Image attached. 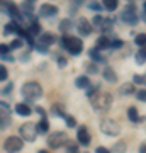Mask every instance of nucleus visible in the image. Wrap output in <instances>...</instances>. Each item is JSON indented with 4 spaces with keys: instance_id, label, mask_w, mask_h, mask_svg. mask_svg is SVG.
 Returning a JSON list of instances; mask_svg holds the SVG:
<instances>
[{
    "instance_id": "f257e3e1",
    "label": "nucleus",
    "mask_w": 146,
    "mask_h": 153,
    "mask_svg": "<svg viewBox=\"0 0 146 153\" xmlns=\"http://www.w3.org/2000/svg\"><path fill=\"white\" fill-rule=\"evenodd\" d=\"M90 102L97 111H107L112 105V95L109 92H95L90 95Z\"/></svg>"
},
{
    "instance_id": "f03ea898",
    "label": "nucleus",
    "mask_w": 146,
    "mask_h": 153,
    "mask_svg": "<svg viewBox=\"0 0 146 153\" xmlns=\"http://www.w3.org/2000/svg\"><path fill=\"white\" fill-rule=\"evenodd\" d=\"M21 94L27 100H38L43 97V87L38 82H26L21 88Z\"/></svg>"
},
{
    "instance_id": "7ed1b4c3",
    "label": "nucleus",
    "mask_w": 146,
    "mask_h": 153,
    "mask_svg": "<svg viewBox=\"0 0 146 153\" xmlns=\"http://www.w3.org/2000/svg\"><path fill=\"white\" fill-rule=\"evenodd\" d=\"M99 128H100V131L109 134V136H117L121 133V126L117 124V121L110 119V117H102L99 123Z\"/></svg>"
},
{
    "instance_id": "20e7f679",
    "label": "nucleus",
    "mask_w": 146,
    "mask_h": 153,
    "mask_svg": "<svg viewBox=\"0 0 146 153\" xmlns=\"http://www.w3.org/2000/svg\"><path fill=\"white\" fill-rule=\"evenodd\" d=\"M61 46L66 48L71 55H80L82 49H83V44L78 38H71V36H63L61 38Z\"/></svg>"
},
{
    "instance_id": "39448f33",
    "label": "nucleus",
    "mask_w": 146,
    "mask_h": 153,
    "mask_svg": "<svg viewBox=\"0 0 146 153\" xmlns=\"http://www.w3.org/2000/svg\"><path fill=\"white\" fill-rule=\"evenodd\" d=\"M66 143H68V136H66V133H63V131H54L48 136V146L53 148V150L61 148L63 145H66Z\"/></svg>"
},
{
    "instance_id": "423d86ee",
    "label": "nucleus",
    "mask_w": 146,
    "mask_h": 153,
    "mask_svg": "<svg viewBox=\"0 0 146 153\" xmlns=\"http://www.w3.org/2000/svg\"><path fill=\"white\" fill-rule=\"evenodd\" d=\"M38 136V128L33 124V123H26V124L21 126V138L26 140V141H34Z\"/></svg>"
},
{
    "instance_id": "0eeeda50",
    "label": "nucleus",
    "mask_w": 146,
    "mask_h": 153,
    "mask_svg": "<svg viewBox=\"0 0 146 153\" xmlns=\"http://www.w3.org/2000/svg\"><path fill=\"white\" fill-rule=\"evenodd\" d=\"M121 19H122L126 24H129V26H134V24H138L139 17L136 16V5H134V4H129V5L126 7L124 12H122V16H121Z\"/></svg>"
},
{
    "instance_id": "6e6552de",
    "label": "nucleus",
    "mask_w": 146,
    "mask_h": 153,
    "mask_svg": "<svg viewBox=\"0 0 146 153\" xmlns=\"http://www.w3.org/2000/svg\"><path fill=\"white\" fill-rule=\"evenodd\" d=\"M22 146H24V140L19 136H9L5 140V143H4V148H5L7 152H19V150H22Z\"/></svg>"
},
{
    "instance_id": "1a4fd4ad",
    "label": "nucleus",
    "mask_w": 146,
    "mask_h": 153,
    "mask_svg": "<svg viewBox=\"0 0 146 153\" xmlns=\"http://www.w3.org/2000/svg\"><path fill=\"white\" fill-rule=\"evenodd\" d=\"M12 124V114L9 111V105H2L0 107V129H5Z\"/></svg>"
},
{
    "instance_id": "9d476101",
    "label": "nucleus",
    "mask_w": 146,
    "mask_h": 153,
    "mask_svg": "<svg viewBox=\"0 0 146 153\" xmlns=\"http://www.w3.org/2000/svg\"><path fill=\"white\" fill-rule=\"evenodd\" d=\"M54 41H56V38H54L53 34L46 33V34H41V38H39V41H38V44H36V46H38L39 51H43V53H44V51L48 49V46H51Z\"/></svg>"
},
{
    "instance_id": "9b49d317",
    "label": "nucleus",
    "mask_w": 146,
    "mask_h": 153,
    "mask_svg": "<svg viewBox=\"0 0 146 153\" xmlns=\"http://www.w3.org/2000/svg\"><path fill=\"white\" fill-rule=\"evenodd\" d=\"M58 14V7L53 4H43L39 7V16L41 17H54Z\"/></svg>"
},
{
    "instance_id": "f8f14e48",
    "label": "nucleus",
    "mask_w": 146,
    "mask_h": 153,
    "mask_svg": "<svg viewBox=\"0 0 146 153\" xmlns=\"http://www.w3.org/2000/svg\"><path fill=\"white\" fill-rule=\"evenodd\" d=\"M76 138H78V143H80V145H83V146H88V145H90V141H92V138H90V133H88V129H87L85 126L78 128Z\"/></svg>"
},
{
    "instance_id": "ddd939ff",
    "label": "nucleus",
    "mask_w": 146,
    "mask_h": 153,
    "mask_svg": "<svg viewBox=\"0 0 146 153\" xmlns=\"http://www.w3.org/2000/svg\"><path fill=\"white\" fill-rule=\"evenodd\" d=\"M76 29H78V33H80L82 36H88V34L92 33V24L87 21L85 17H82V19H78V22H76Z\"/></svg>"
},
{
    "instance_id": "4468645a",
    "label": "nucleus",
    "mask_w": 146,
    "mask_h": 153,
    "mask_svg": "<svg viewBox=\"0 0 146 153\" xmlns=\"http://www.w3.org/2000/svg\"><path fill=\"white\" fill-rule=\"evenodd\" d=\"M102 75H104V78H105L107 82H110V83H116L117 80H119L117 73H116L112 68H104V70H102Z\"/></svg>"
},
{
    "instance_id": "2eb2a0df",
    "label": "nucleus",
    "mask_w": 146,
    "mask_h": 153,
    "mask_svg": "<svg viewBox=\"0 0 146 153\" xmlns=\"http://www.w3.org/2000/svg\"><path fill=\"white\" fill-rule=\"evenodd\" d=\"M16 112H17L19 116H31L33 109H31L27 104H17V105H16Z\"/></svg>"
},
{
    "instance_id": "dca6fc26",
    "label": "nucleus",
    "mask_w": 146,
    "mask_h": 153,
    "mask_svg": "<svg viewBox=\"0 0 146 153\" xmlns=\"http://www.w3.org/2000/svg\"><path fill=\"white\" fill-rule=\"evenodd\" d=\"M75 85L78 88H88L90 87V80H88V76L87 75H82V76H78L75 80Z\"/></svg>"
},
{
    "instance_id": "f3484780",
    "label": "nucleus",
    "mask_w": 146,
    "mask_h": 153,
    "mask_svg": "<svg viewBox=\"0 0 146 153\" xmlns=\"http://www.w3.org/2000/svg\"><path fill=\"white\" fill-rule=\"evenodd\" d=\"M127 117H129L133 123H139L141 121V117L138 116V109H136V107H129V109H127Z\"/></svg>"
},
{
    "instance_id": "a211bd4d",
    "label": "nucleus",
    "mask_w": 146,
    "mask_h": 153,
    "mask_svg": "<svg viewBox=\"0 0 146 153\" xmlns=\"http://www.w3.org/2000/svg\"><path fill=\"white\" fill-rule=\"evenodd\" d=\"M21 10H24V14L26 16H31L34 12V2H24L21 5Z\"/></svg>"
},
{
    "instance_id": "6ab92c4d",
    "label": "nucleus",
    "mask_w": 146,
    "mask_h": 153,
    "mask_svg": "<svg viewBox=\"0 0 146 153\" xmlns=\"http://www.w3.org/2000/svg\"><path fill=\"white\" fill-rule=\"evenodd\" d=\"M71 27H73V22H71L70 19H63V21L60 22V31L61 33H68Z\"/></svg>"
},
{
    "instance_id": "aec40b11",
    "label": "nucleus",
    "mask_w": 146,
    "mask_h": 153,
    "mask_svg": "<svg viewBox=\"0 0 146 153\" xmlns=\"http://www.w3.org/2000/svg\"><path fill=\"white\" fill-rule=\"evenodd\" d=\"M104 48H110V39L102 36L97 39V49H104Z\"/></svg>"
},
{
    "instance_id": "412c9836",
    "label": "nucleus",
    "mask_w": 146,
    "mask_h": 153,
    "mask_svg": "<svg viewBox=\"0 0 146 153\" xmlns=\"http://www.w3.org/2000/svg\"><path fill=\"white\" fill-rule=\"evenodd\" d=\"M9 14H10L12 17H16V19H21V9L17 5H14V4H9Z\"/></svg>"
},
{
    "instance_id": "4be33fe9",
    "label": "nucleus",
    "mask_w": 146,
    "mask_h": 153,
    "mask_svg": "<svg viewBox=\"0 0 146 153\" xmlns=\"http://www.w3.org/2000/svg\"><path fill=\"white\" fill-rule=\"evenodd\" d=\"M136 63L138 65H143V63H146V49H139L138 53H136Z\"/></svg>"
},
{
    "instance_id": "5701e85b",
    "label": "nucleus",
    "mask_w": 146,
    "mask_h": 153,
    "mask_svg": "<svg viewBox=\"0 0 146 153\" xmlns=\"http://www.w3.org/2000/svg\"><path fill=\"white\" fill-rule=\"evenodd\" d=\"M36 128H38V133L41 131V133H46L49 129V123H48V119H46V117H43V119L39 121V124L36 126Z\"/></svg>"
},
{
    "instance_id": "b1692460",
    "label": "nucleus",
    "mask_w": 146,
    "mask_h": 153,
    "mask_svg": "<svg viewBox=\"0 0 146 153\" xmlns=\"http://www.w3.org/2000/svg\"><path fill=\"white\" fill-rule=\"evenodd\" d=\"M117 5H119L117 0H104V9H107V10H110V12L116 10Z\"/></svg>"
},
{
    "instance_id": "393cba45",
    "label": "nucleus",
    "mask_w": 146,
    "mask_h": 153,
    "mask_svg": "<svg viewBox=\"0 0 146 153\" xmlns=\"http://www.w3.org/2000/svg\"><path fill=\"white\" fill-rule=\"evenodd\" d=\"M17 29H19V26H17L16 22H10V24H7V26H5L4 34H5V36H9V34H12V33H17Z\"/></svg>"
},
{
    "instance_id": "a878e982",
    "label": "nucleus",
    "mask_w": 146,
    "mask_h": 153,
    "mask_svg": "<svg viewBox=\"0 0 146 153\" xmlns=\"http://www.w3.org/2000/svg\"><path fill=\"white\" fill-rule=\"evenodd\" d=\"M134 92V83H126V85H122L121 87V94L122 95H129V94Z\"/></svg>"
},
{
    "instance_id": "bb28decb",
    "label": "nucleus",
    "mask_w": 146,
    "mask_h": 153,
    "mask_svg": "<svg viewBox=\"0 0 146 153\" xmlns=\"http://www.w3.org/2000/svg\"><path fill=\"white\" fill-rule=\"evenodd\" d=\"M134 41H136V44H138V46H141V48H145V46H146V34H145V33L138 34Z\"/></svg>"
},
{
    "instance_id": "cd10ccee",
    "label": "nucleus",
    "mask_w": 146,
    "mask_h": 153,
    "mask_svg": "<svg viewBox=\"0 0 146 153\" xmlns=\"http://www.w3.org/2000/svg\"><path fill=\"white\" fill-rule=\"evenodd\" d=\"M112 152L114 153H124L126 152V143L124 141H119V143H116L112 148Z\"/></svg>"
},
{
    "instance_id": "c85d7f7f",
    "label": "nucleus",
    "mask_w": 146,
    "mask_h": 153,
    "mask_svg": "<svg viewBox=\"0 0 146 153\" xmlns=\"http://www.w3.org/2000/svg\"><path fill=\"white\" fill-rule=\"evenodd\" d=\"M53 112L56 116H61V117H66V114H65V107L63 105H58V104H54L53 105Z\"/></svg>"
},
{
    "instance_id": "c756f323",
    "label": "nucleus",
    "mask_w": 146,
    "mask_h": 153,
    "mask_svg": "<svg viewBox=\"0 0 146 153\" xmlns=\"http://www.w3.org/2000/svg\"><path fill=\"white\" fill-rule=\"evenodd\" d=\"M88 55L92 56V58H93V60H95V61H104V58H102V56H100V53H99V49H97V48L90 49V51H88Z\"/></svg>"
},
{
    "instance_id": "7c9ffc66",
    "label": "nucleus",
    "mask_w": 146,
    "mask_h": 153,
    "mask_svg": "<svg viewBox=\"0 0 146 153\" xmlns=\"http://www.w3.org/2000/svg\"><path fill=\"white\" fill-rule=\"evenodd\" d=\"M87 71H88L90 75H95L99 71V66L95 65V63H90V65H87Z\"/></svg>"
},
{
    "instance_id": "2f4dec72",
    "label": "nucleus",
    "mask_w": 146,
    "mask_h": 153,
    "mask_svg": "<svg viewBox=\"0 0 146 153\" xmlns=\"http://www.w3.org/2000/svg\"><path fill=\"white\" fill-rule=\"evenodd\" d=\"M39 24L38 22H33V24H31V27H29V34H39Z\"/></svg>"
},
{
    "instance_id": "473e14b6",
    "label": "nucleus",
    "mask_w": 146,
    "mask_h": 153,
    "mask_svg": "<svg viewBox=\"0 0 146 153\" xmlns=\"http://www.w3.org/2000/svg\"><path fill=\"white\" fill-rule=\"evenodd\" d=\"M10 46H5V44H0V58H5L7 53H9Z\"/></svg>"
},
{
    "instance_id": "72a5a7b5",
    "label": "nucleus",
    "mask_w": 146,
    "mask_h": 153,
    "mask_svg": "<svg viewBox=\"0 0 146 153\" xmlns=\"http://www.w3.org/2000/svg\"><path fill=\"white\" fill-rule=\"evenodd\" d=\"M7 76H9V71H7V68H5V66H0V82L7 80Z\"/></svg>"
},
{
    "instance_id": "f704fd0d",
    "label": "nucleus",
    "mask_w": 146,
    "mask_h": 153,
    "mask_svg": "<svg viewBox=\"0 0 146 153\" xmlns=\"http://www.w3.org/2000/svg\"><path fill=\"white\" fill-rule=\"evenodd\" d=\"M65 121H66V126H68V128H75V126H76L75 117H71V116H66Z\"/></svg>"
},
{
    "instance_id": "c9c22d12",
    "label": "nucleus",
    "mask_w": 146,
    "mask_h": 153,
    "mask_svg": "<svg viewBox=\"0 0 146 153\" xmlns=\"http://www.w3.org/2000/svg\"><path fill=\"white\" fill-rule=\"evenodd\" d=\"M136 95H138V99H139L141 102H146V88H141Z\"/></svg>"
},
{
    "instance_id": "e433bc0d",
    "label": "nucleus",
    "mask_w": 146,
    "mask_h": 153,
    "mask_svg": "<svg viewBox=\"0 0 146 153\" xmlns=\"http://www.w3.org/2000/svg\"><path fill=\"white\" fill-rule=\"evenodd\" d=\"M121 46H122L121 39H110V48H121Z\"/></svg>"
},
{
    "instance_id": "4c0bfd02",
    "label": "nucleus",
    "mask_w": 146,
    "mask_h": 153,
    "mask_svg": "<svg viewBox=\"0 0 146 153\" xmlns=\"http://www.w3.org/2000/svg\"><path fill=\"white\" fill-rule=\"evenodd\" d=\"M102 7L99 2H93V4H88V9H92V10H102Z\"/></svg>"
},
{
    "instance_id": "58836bf2",
    "label": "nucleus",
    "mask_w": 146,
    "mask_h": 153,
    "mask_svg": "<svg viewBox=\"0 0 146 153\" xmlns=\"http://www.w3.org/2000/svg\"><path fill=\"white\" fill-rule=\"evenodd\" d=\"M102 22H104V17L100 16V14H97V16L93 17V24H95V26H102Z\"/></svg>"
},
{
    "instance_id": "ea45409f",
    "label": "nucleus",
    "mask_w": 146,
    "mask_h": 153,
    "mask_svg": "<svg viewBox=\"0 0 146 153\" xmlns=\"http://www.w3.org/2000/svg\"><path fill=\"white\" fill-rule=\"evenodd\" d=\"M66 153H78V146L73 145V143H70V145H68V152Z\"/></svg>"
},
{
    "instance_id": "a19ab883",
    "label": "nucleus",
    "mask_w": 146,
    "mask_h": 153,
    "mask_svg": "<svg viewBox=\"0 0 146 153\" xmlns=\"http://www.w3.org/2000/svg\"><path fill=\"white\" fill-rule=\"evenodd\" d=\"M21 46H22V41H21V39H16V41H12V44H10V48H12V49L21 48Z\"/></svg>"
},
{
    "instance_id": "79ce46f5",
    "label": "nucleus",
    "mask_w": 146,
    "mask_h": 153,
    "mask_svg": "<svg viewBox=\"0 0 146 153\" xmlns=\"http://www.w3.org/2000/svg\"><path fill=\"white\" fill-rule=\"evenodd\" d=\"M110 26H112V21H104L102 22V29H104V31H109Z\"/></svg>"
},
{
    "instance_id": "37998d69",
    "label": "nucleus",
    "mask_w": 146,
    "mask_h": 153,
    "mask_svg": "<svg viewBox=\"0 0 146 153\" xmlns=\"http://www.w3.org/2000/svg\"><path fill=\"white\" fill-rule=\"evenodd\" d=\"M133 80H134V83H145V78H143L141 75H134Z\"/></svg>"
},
{
    "instance_id": "c03bdc74",
    "label": "nucleus",
    "mask_w": 146,
    "mask_h": 153,
    "mask_svg": "<svg viewBox=\"0 0 146 153\" xmlns=\"http://www.w3.org/2000/svg\"><path fill=\"white\" fill-rule=\"evenodd\" d=\"M95 152H97V153H110V152H109V150H107L105 146H99L97 150H95Z\"/></svg>"
},
{
    "instance_id": "a18cd8bd",
    "label": "nucleus",
    "mask_w": 146,
    "mask_h": 153,
    "mask_svg": "<svg viewBox=\"0 0 146 153\" xmlns=\"http://www.w3.org/2000/svg\"><path fill=\"white\" fill-rule=\"evenodd\" d=\"M58 63H60L61 66H65L66 65V60H65V58H58Z\"/></svg>"
},
{
    "instance_id": "49530a36",
    "label": "nucleus",
    "mask_w": 146,
    "mask_h": 153,
    "mask_svg": "<svg viewBox=\"0 0 146 153\" xmlns=\"http://www.w3.org/2000/svg\"><path fill=\"white\" fill-rule=\"evenodd\" d=\"M139 153H146V143L139 146Z\"/></svg>"
},
{
    "instance_id": "de8ad7c7",
    "label": "nucleus",
    "mask_w": 146,
    "mask_h": 153,
    "mask_svg": "<svg viewBox=\"0 0 146 153\" xmlns=\"http://www.w3.org/2000/svg\"><path fill=\"white\" fill-rule=\"evenodd\" d=\"M38 153H48V152H46V150H39Z\"/></svg>"
},
{
    "instance_id": "09e8293b",
    "label": "nucleus",
    "mask_w": 146,
    "mask_h": 153,
    "mask_svg": "<svg viewBox=\"0 0 146 153\" xmlns=\"http://www.w3.org/2000/svg\"><path fill=\"white\" fill-rule=\"evenodd\" d=\"M143 78H145V83H146V75H145V76H143Z\"/></svg>"
},
{
    "instance_id": "8fccbe9b",
    "label": "nucleus",
    "mask_w": 146,
    "mask_h": 153,
    "mask_svg": "<svg viewBox=\"0 0 146 153\" xmlns=\"http://www.w3.org/2000/svg\"><path fill=\"white\" fill-rule=\"evenodd\" d=\"M145 10H146V2H145Z\"/></svg>"
}]
</instances>
